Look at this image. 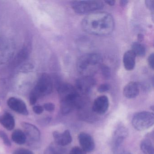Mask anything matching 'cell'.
<instances>
[{
  "mask_svg": "<svg viewBox=\"0 0 154 154\" xmlns=\"http://www.w3.org/2000/svg\"><path fill=\"white\" fill-rule=\"evenodd\" d=\"M0 137L2 139L3 142L6 146H11V142L8 137V135L3 131H0Z\"/></svg>",
  "mask_w": 154,
  "mask_h": 154,
  "instance_id": "44dd1931",
  "label": "cell"
},
{
  "mask_svg": "<svg viewBox=\"0 0 154 154\" xmlns=\"http://www.w3.org/2000/svg\"><path fill=\"white\" fill-rule=\"evenodd\" d=\"M128 1H126V0H122V1H120V4L121 7H126L127 4H128Z\"/></svg>",
  "mask_w": 154,
  "mask_h": 154,
  "instance_id": "4dcf8cb0",
  "label": "cell"
},
{
  "mask_svg": "<svg viewBox=\"0 0 154 154\" xmlns=\"http://www.w3.org/2000/svg\"><path fill=\"white\" fill-rule=\"evenodd\" d=\"M106 4L109 5L110 6H113L115 5V1H106L104 2Z\"/></svg>",
  "mask_w": 154,
  "mask_h": 154,
  "instance_id": "1f68e13d",
  "label": "cell"
},
{
  "mask_svg": "<svg viewBox=\"0 0 154 154\" xmlns=\"http://www.w3.org/2000/svg\"><path fill=\"white\" fill-rule=\"evenodd\" d=\"M78 140L82 148L86 152H92L95 148L94 140L91 135L85 132H81Z\"/></svg>",
  "mask_w": 154,
  "mask_h": 154,
  "instance_id": "30bf717a",
  "label": "cell"
},
{
  "mask_svg": "<svg viewBox=\"0 0 154 154\" xmlns=\"http://www.w3.org/2000/svg\"><path fill=\"white\" fill-rule=\"evenodd\" d=\"M53 91V82L49 75L44 74L38 82L35 87L30 94L29 102L34 105L38 99L42 96L50 94Z\"/></svg>",
  "mask_w": 154,
  "mask_h": 154,
  "instance_id": "277c9868",
  "label": "cell"
},
{
  "mask_svg": "<svg viewBox=\"0 0 154 154\" xmlns=\"http://www.w3.org/2000/svg\"><path fill=\"white\" fill-rule=\"evenodd\" d=\"M71 6L75 12L83 14L100 10L104 4L101 1H75L71 2Z\"/></svg>",
  "mask_w": 154,
  "mask_h": 154,
  "instance_id": "5b68a950",
  "label": "cell"
},
{
  "mask_svg": "<svg viewBox=\"0 0 154 154\" xmlns=\"http://www.w3.org/2000/svg\"><path fill=\"white\" fill-rule=\"evenodd\" d=\"M0 123L9 131L12 130L15 128V119L12 115L8 112L0 116Z\"/></svg>",
  "mask_w": 154,
  "mask_h": 154,
  "instance_id": "9a60e30c",
  "label": "cell"
},
{
  "mask_svg": "<svg viewBox=\"0 0 154 154\" xmlns=\"http://www.w3.org/2000/svg\"><path fill=\"white\" fill-rule=\"evenodd\" d=\"M54 104V103H45L44 106V109H45L47 111L51 112L54 111L55 109Z\"/></svg>",
  "mask_w": 154,
  "mask_h": 154,
  "instance_id": "d4e9b609",
  "label": "cell"
},
{
  "mask_svg": "<svg viewBox=\"0 0 154 154\" xmlns=\"http://www.w3.org/2000/svg\"><path fill=\"white\" fill-rule=\"evenodd\" d=\"M138 39L140 41H142L143 40V35H141V34H139L138 35Z\"/></svg>",
  "mask_w": 154,
  "mask_h": 154,
  "instance_id": "d6a6232c",
  "label": "cell"
},
{
  "mask_svg": "<svg viewBox=\"0 0 154 154\" xmlns=\"http://www.w3.org/2000/svg\"><path fill=\"white\" fill-rule=\"evenodd\" d=\"M53 137L56 143L59 146H66L72 141V137L70 131L68 130L65 131L63 133H60L57 131H54Z\"/></svg>",
  "mask_w": 154,
  "mask_h": 154,
  "instance_id": "7c38bea8",
  "label": "cell"
},
{
  "mask_svg": "<svg viewBox=\"0 0 154 154\" xmlns=\"http://www.w3.org/2000/svg\"><path fill=\"white\" fill-rule=\"evenodd\" d=\"M154 114L150 112L142 111L136 113L132 119V125L135 129L144 131L153 126Z\"/></svg>",
  "mask_w": 154,
  "mask_h": 154,
  "instance_id": "8992f818",
  "label": "cell"
},
{
  "mask_svg": "<svg viewBox=\"0 0 154 154\" xmlns=\"http://www.w3.org/2000/svg\"><path fill=\"white\" fill-rule=\"evenodd\" d=\"M12 140L19 145L25 144L26 140V135L20 130L17 129L14 131L11 136Z\"/></svg>",
  "mask_w": 154,
  "mask_h": 154,
  "instance_id": "e0dca14e",
  "label": "cell"
},
{
  "mask_svg": "<svg viewBox=\"0 0 154 154\" xmlns=\"http://www.w3.org/2000/svg\"><path fill=\"white\" fill-rule=\"evenodd\" d=\"M8 105L11 109L17 113L24 115H28V111L26 103L20 99L11 97L8 100Z\"/></svg>",
  "mask_w": 154,
  "mask_h": 154,
  "instance_id": "9c48e42d",
  "label": "cell"
},
{
  "mask_svg": "<svg viewBox=\"0 0 154 154\" xmlns=\"http://www.w3.org/2000/svg\"><path fill=\"white\" fill-rule=\"evenodd\" d=\"M114 154H132L128 151L119 150V149L114 150Z\"/></svg>",
  "mask_w": 154,
  "mask_h": 154,
  "instance_id": "f546056e",
  "label": "cell"
},
{
  "mask_svg": "<svg viewBox=\"0 0 154 154\" xmlns=\"http://www.w3.org/2000/svg\"><path fill=\"white\" fill-rule=\"evenodd\" d=\"M127 131L124 128H120L117 130L114 136V150L119 148L127 136Z\"/></svg>",
  "mask_w": 154,
  "mask_h": 154,
  "instance_id": "2e32d148",
  "label": "cell"
},
{
  "mask_svg": "<svg viewBox=\"0 0 154 154\" xmlns=\"http://www.w3.org/2000/svg\"><path fill=\"white\" fill-rule=\"evenodd\" d=\"M140 149L145 154H154V146L151 140L144 139L140 143Z\"/></svg>",
  "mask_w": 154,
  "mask_h": 154,
  "instance_id": "ac0fdd59",
  "label": "cell"
},
{
  "mask_svg": "<svg viewBox=\"0 0 154 154\" xmlns=\"http://www.w3.org/2000/svg\"><path fill=\"white\" fill-rule=\"evenodd\" d=\"M13 154H34L32 151L25 148H19L14 151Z\"/></svg>",
  "mask_w": 154,
  "mask_h": 154,
  "instance_id": "cb8c5ba5",
  "label": "cell"
},
{
  "mask_svg": "<svg viewBox=\"0 0 154 154\" xmlns=\"http://www.w3.org/2000/svg\"><path fill=\"white\" fill-rule=\"evenodd\" d=\"M149 65L152 69H154V54L149 55L148 58Z\"/></svg>",
  "mask_w": 154,
  "mask_h": 154,
  "instance_id": "83f0119b",
  "label": "cell"
},
{
  "mask_svg": "<svg viewBox=\"0 0 154 154\" xmlns=\"http://www.w3.org/2000/svg\"><path fill=\"white\" fill-rule=\"evenodd\" d=\"M102 64L101 55L96 53H90L79 57L76 63V69L82 76L92 77L100 69Z\"/></svg>",
  "mask_w": 154,
  "mask_h": 154,
  "instance_id": "3957f363",
  "label": "cell"
},
{
  "mask_svg": "<svg viewBox=\"0 0 154 154\" xmlns=\"http://www.w3.org/2000/svg\"><path fill=\"white\" fill-rule=\"evenodd\" d=\"M114 25L112 16L105 12L91 13L82 21V28L85 32L97 36L109 35L113 31Z\"/></svg>",
  "mask_w": 154,
  "mask_h": 154,
  "instance_id": "6da1fadb",
  "label": "cell"
},
{
  "mask_svg": "<svg viewBox=\"0 0 154 154\" xmlns=\"http://www.w3.org/2000/svg\"><path fill=\"white\" fill-rule=\"evenodd\" d=\"M68 154H86V152L82 148L75 146L72 148Z\"/></svg>",
  "mask_w": 154,
  "mask_h": 154,
  "instance_id": "603a6c76",
  "label": "cell"
},
{
  "mask_svg": "<svg viewBox=\"0 0 154 154\" xmlns=\"http://www.w3.org/2000/svg\"><path fill=\"white\" fill-rule=\"evenodd\" d=\"M109 107V100L105 95L97 97L94 102L92 110L98 114H103L108 110Z\"/></svg>",
  "mask_w": 154,
  "mask_h": 154,
  "instance_id": "ba28073f",
  "label": "cell"
},
{
  "mask_svg": "<svg viewBox=\"0 0 154 154\" xmlns=\"http://www.w3.org/2000/svg\"><path fill=\"white\" fill-rule=\"evenodd\" d=\"M110 89V85L108 83L102 84L98 88V91L100 93H104L108 91Z\"/></svg>",
  "mask_w": 154,
  "mask_h": 154,
  "instance_id": "7402d4cb",
  "label": "cell"
},
{
  "mask_svg": "<svg viewBox=\"0 0 154 154\" xmlns=\"http://www.w3.org/2000/svg\"><path fill=\"white\" fill-rule=\"evenodd\" d=\"M136 56L131 50L127 51L123 57L124 67L128 71H131L134 69L136 65Z\"/></svg>",
  "mask_w": 154,
  "mask_h": 154,
  "instance_id": "5bb4252c",
  "label": "cell"
},
{
  "mask_svg": "<svg viewBox=\"0 0 154 154\" xmlns=\"http://www.w3.org/2000/svg\"><path fill=\"white\" fill-rule=\"evenodd\" d=\"M22 126L24 128L27 136L31 140L34 141H38L40 140V131L35 126L31 123L23 122Z\"/></svg>",
  "mask_w": 154,
  "mask_h": 154,
  "instance_id": "8fae6325",
  "label": "cell"
},
{
  "mask_svg": "<svg viewBox=\"0 0 154 154\" xmlns=\"http://www.w3.org/2000/svg\"><path fill=\"white\" fill-rule=\"evenodd\" d=\"M57 91L61 98V112L66 115L78 105L81 100L80 93L75 87L68 83L60 85Z\"/></svg>",
  "mask_w": 154,
  "mask_h": 154,
  "instance_id": "7a4b0ae2",
  "label": "cell"
},
{
  "mask_svg": "<svg viewBox=\"0 0 154 154\" xmlns=\"http://www.w3.org/2000/svg\"><path fill=\"white\" fill-rule=\"evenodd\" d=\"M139 85L135 82H130L126 85L123 89L124 96L128 99L136 98L139 94Z\"/></svg>",
  "mask_w": 154,
  "mask_h": 154,
  "instance_id": "4fadbf2b",
  "label": "cell"
},
{
  "mask_svg": "<svg viewBox=\"0 0 154 154\" xmlns=\"http://www.w3.org/2000/svg\"><path fill=\"white\" fill-rule=\"evenodd\" d=\"M145 4L149 10L153 12L154 10V1L153 0H146Z\"/></svg>",
  "mask_w": 154,
  "mask_h": 154,
  "instance_id": "484cf974",
  "label": "cell"
},
{
  "mask_svg": "<svg viewBox=\"0 0 154 154\" xmlns=\"http://www.w3.org/2000/svg\"><path fill=\"white\" fill-rule=\"evenodd\" d=\"M33 110L36 114H40L44 111V109L41 106L37 105V106H35L33 107Z\"/></svg>",
  "mask_w": 154,
  "mask_h": 154,
  "instance_id": "4316f807",
  "label": "cell"
},
{
  "mask_svg": "<svg viewBox=\"0 0 154 154\" xmlns=\"http://www.w3.org/2000/svg\"><path fill=\"white\" fill-rule=\"evenodd\" d=\"M55 151V150L53 147L49 146L46 149L44 154H54Z\"/></svg>",
  "mask_w": 154,
  "mask_h": 154,
  "instance_id": "f1b7e54d",
  "label": "cell"
},
{
  "mask_svg": "<svg viewBox=\"0 0 154 154\" xmlns=\"http://www.w3.org/2000/svg\"><path fill=\"white\" fill-rule=\"evenodd\" d=\"M131 50L136 56L144 57L146 54V48L139 42H135L132 44Z\"/></svg>",
  "mask_w": 154,
  "mask_h": 154,
  "instance_id": "d6986e66",
  "label": "cell"
},
{
  "mask_svg": "<svg viewBox=\"0 0 154 154\" xmlns=\"http://www.w3.org/2000/svg\"><path fill=\"white\" fill-rule=\"evenodd\" d=\"M96 82L92 77L82 76L75 82V87L79 93H88L95 85Z\"/></svg>",
  "mask_w": 154,
  "mask_h": 154,
  "instance_id": "52a82bcc",
  "label": "cell"
},
{
  "mask_svg": "<svg viewBox=\"0 0 154 154\" xmlns=\"http://www.w3.org/2000/svg\"><path fill=\"white\" fill-rule=\"evenodd\" d=\"M100 69L101 71L103 77L105 79H109L111 75V71L109 67L106 65L103 64Z\"/></svg>",
  "mask_w": 154,
  "mask_h": 154,
  "instance_id": "ffe728a7",
  "label": "cell"
}]
</instances>
